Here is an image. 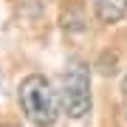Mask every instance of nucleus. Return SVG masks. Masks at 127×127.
Here are the masks:
<instances>
[{
  "mask_svg": "<svg viewBox=\"0 0 127 127\" xmlns=\"http://www.w3.org/2000/svg\"><path fill=\"white\" fill-rule=\"evenodd\" d=\"M20 107L28 116V122L37 127H51L59 116V96L51 88V82L40 73H31L20 82Z\"/></svg>",
  "mask_w": 127,
  "mask_h": 127,
  "instance_id": "obj_1",
  "label": "nucleus"
},
{
  "mask_svg": "<svg viewBox=\"0 0 127 127\" xmlns=\"http://www.w3.org/2000/svg\"><path fill=\"white\" fill-rule=\"evenodd\" d=\"M62 104L71 119H82L91 110V71L82 59H71L62 73Z\"/></svg>",
  "mask_w": 127,
  "mask_h": 127,
  "instance_id": "obj_2",
  "label": "nucleus"
},
{
  "mask_svg": "<svg viewBox=\"0 0 127 127\" xmlns=\"http://www.w3.org/2000/svg\"><path fill=\"white\" fill-rule=\"evenodd\" d=\"M93 11L102 23H119L127 14V0H93Z\"/></svg>",
  "mask_w": 127,
  "mask_h": 127,
  "instance_id": "obj_3",
  "label": "nucleus"
},
{
  "mask_svg": "<svg viewBox=\"0 0 127 127\" xmlns=\"http://www.w3.org/2000/svg\"><path fill=\"white\" fill-rule=\"evenodd\" d=\"M122 96H124V110H127V76H124V85H122Z\"/></svg>",
  "mask_w": 127,
  "mask_h": 127,
  "instance_id": "obj_4",
  "label": "nucleus"
}]
</instances>
